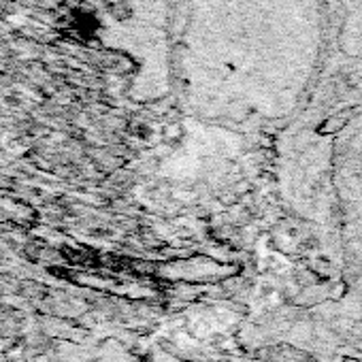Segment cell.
Returning <instances> with one entry per match:
<instances>
[{
	"instance_id": "1",
	"label": "cell",
	"mask_w": 362,
	"mask_h": 362,
	"mask_svg": "<svg viewBox=\"0 0 362 362\" xmlns=\"http://www.w3.org/2000/svg\"><path fill=\"white\" fill-rule=\"evenodd\" d=\"M324 49V0H168L175 83L207 113L290 111L315 92Z\"/></svg>"
},
{
	"instance_id": "2",
	"label": "cell",
	"mask_w": 362,
	"mask_h": 362,
	"mask_svg": "<svg viewBox=\"0 0 362 362\" xmlns=\"http://www.w3.org/2000/svg\"><path fill=\"white\" fill-rule=\"evenodd\" d=\"M326 49L313 96L328 105L362 98V0H324Z\"/></svg>"
}]
</instances>
